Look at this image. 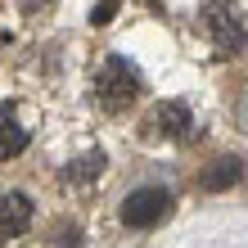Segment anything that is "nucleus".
<instances>
[{"label":"nucleus","instance_id":"nucleus-1","mask_svg":"<svg viewBox=\"0 0 248 248\" xmlns=\"http://www.w3.org/2000/svg\"><path fill=\"white\" fill-rule=\"evenodd\" d=\"M140 91H144L140 72L131 68L122 54H108V59L95 68V99H99V108L122 113V108H131L140 99Z\"/></svg>","mask_w":248,"mask_h":248},{"label":"nucleus","instance_id":"nucleus-2","mask_svg":"<svg viewBox=\"0 0 248 248\" xmlns=\"http://www.w3.org/2000/svg\"><path fill=\"white\" fill-rule=\"evenodd\" d=\"M199 27H203V36L212 41V50L221 54V59L244 50V18L235 14V5H226V0H208V5L199 9Z\"/></svg>","mask_w":248,"mask_h":248},{"label":"nucleus","instance_id":"nucleus-3","mask_svg":"<svg viewBox=\"0 0 248 248\" xmlns=\"http://www.w3.org/2000/svg\"><path fill=\"white\" fill-rule=\"evenodd\" d=\"M167 212H171V194L158 189V185H144L136 194H126V203H122V221L131 230H149V226L163 221Z\"/></svg>","mask_w":248,"mask_h":248},{"label":"nucleus","instance_id":"nucleus-4","mask_svg":"<svg viewBox=\"0 0 248 248\" xmlns=\"http://www.w3.org/2000/svg\"><path fill=\"white\" fill-rule=\"evenodd\" d=\"M189 126H194V118H189V108L181 99H163V104H154L149 118H144V131L158 136V140H185Z\"/></svg>","mask_w":248,"mask_h":248},{"label":"nucleus","instance_id":"nucleus-5","mask_svg":"<svg viewBox=\"0 0 248 248\" xmlns=\"http://www.w3.org/2000/svg\"><path fill=\"white\" fill-rule=\"evenodd\" d=\"M32 226V199L23 189H0V244Z\"/></svg>","mask_w":248,"mask_h":248},{"label":"nucleus","instance_id":"nucleus-6","mask_svg":"<svg viewBox=\"0 0 248 248\" xmlns=\"http://www.w3.org/2000/svg\"><path fill=\"white\" fill-rule=\"evenodd\" d=\"M27 140H32V131H27L23 113L0 99V163H5V158H18L27 149Z\"/></svg>","mask_w":248,"mask_h":248},{"label":"nucleus","instance_id":"nucleus-7","mask_svg":"<svg viewBox=\"0 0 248 248\" xmlns=\"http://www.w3.org/2000/svg\"><path fill=\"white\" fill-rule=\"evenodd\" d=\"M239 176H244V163L226 154V158H212V163L199 171V189L203 194H221V189H235Z\"/></svg>","mask_w":248,"mask_h":248},{"label":"nucleus","instance_id":"nucleus-8","mask_svg":"<svg viewBox=\"0 0 248 248\" xmlns=\"http://www.w3.org/2000/svg\"><path fill=\"white\" fill-rule=\"evenodd\" d=\"M99 171H104V154H99V149H91V154L72 158V163L63 167V176H68L72 185H81V181H95Z\"/></svg>","mask_w":248,"mask_h":248},{"label":"nucleus","instance_id":"nucleus-9","mask_svg":"<svg viewBox=\"0 0 248 248\" xmlns=\"http://www.w3.org/2000/svg\"><path fill=\"white\" fill-rule=\"evenodd\" d=\"M50 248H81L77 221H54V226H50Z\"/></svg>","mask_w":248,"mask_h":248},{"label":"nucleus","instance_id":"nucleus-10","mask_svg":"<svg viewBox=\"0 0 248 248\" xmlns=\"http://www.w3.org/2000/svg\"><path fill=\"white\" fill-rule=\"evenodd\" d=\"M118 5H122V0H99V5H95V14H91V23H95V27L113 23V14H118Z\"/></svg>","mask_w":248,"mask_h":248},{"label":"nucleus","instance_id":"nucleus-11","mask_svg":"<svg viewBox=\"0 0 248 248\" xmlns=\"http://www.w3.org/2000/svg\"><path fill=\"white\" fill-rule=\"evenodd\" d=\"M235 122H239V131L248 136V86L239 91V99H235Z\"/></svg>","mask_w":248,"mask_h":248}]
</instances>
